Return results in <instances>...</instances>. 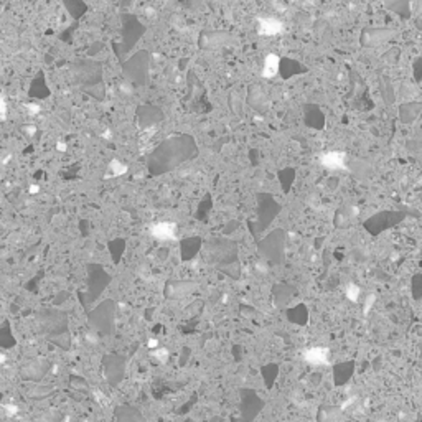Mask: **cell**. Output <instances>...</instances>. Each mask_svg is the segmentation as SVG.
Instances as JSON below:
<instances>
[{
  "instance_id": "obj_1",
  "label": "cell",
  "mask_w": 422,
  "mask_h": 422,
  "mask_svg": "<svg viewBox=\"0 0 422 422\" xmlns=\"http://www.w3.org/2000/svg\"><path fill=\"white\" fill-rule=\"evenodd\" d=\"M284 32V23L280 20L274 19V17H267V19H259V33L265 35V37H274Z\"/></svg>"
},
{
  "instance_id": "obj_2",
  "label": "cell",
  "mask_w": 422,
  "mask_h": 422,
  "mask_svg": "<svg viewBox=\"0 0 422 422\" xmlns=\"http://www.w3.org/2000/svg\"><path fill=\"white\" fill-rule=\"evenodd\" d=\"M346 155L343 152H328L325 155H322L320 164L328 170H345V159Z\"/></svg>"
},
{
  "instance_id": "obj_3",
  "label": "cell",
  "mask_w": 422,
  "mask_h": 422,
  "mask_svg": "<svg viewBox=\"0 0 422 422\" xmlns=\"http://www.w3.org/2000/svg\"><path fill=\"white\" fill-rule=\"evenodd\" d=\"M328 348H322V346H317V348H310L304 353V360L309 361L310 365H327L328 363Z\"/></svg>"
},
{
  "instance_id": "obj_4",
  "label": "cell",
  "mask_w": 422,
  "mask_h": 422,
  "mask_svg": "<svg viewBox=\"0 0 422 422\" xmlns=\"http://www.w3.org/2000/svg\"><path fill=\"white\" fill-rule=\"evenodd\" d=\"M175 231H177L175 223H157L150 228V233L157 239H172L175 236Z\"/></svg>"
},
{
  "instance_id": "obj_5",
  "label": "cell",
  "mask_w": 422,
  "mask_h": 422,
  "mask_svg": "<svg viewBox=\"0 0 422 422\" xmlns=\"http://www.w3.org/2000/svg\"><path fill=\"white\" fill-rule=\"evenodd\" d=\"M279 63H280V58L274 55V53H270L265 56V60H264V68H262V78L265 79H269V78H274L277 71H279Z\"/></svg>"
},
{
  "instance_id": "obj_6",
  "label": "cell",
  "mask_w": 422,
  "mask_h": 422,
  "mask_svg": "<svg viewBox=\"0 0 422 422\" xmlns=\"http://www.w3.org/2000/svg\"><path fill=\"white\" fill-rule=\"evenodd\" d=\"M346 297H348V300H351V302H358V299H360V287H358L356 284H348L346 286Z\"/></svg>"
},
{
  "instance_id": "obj_7",
  "label": "cell",
  "mask_w": 422,
  "mask_h": 422,
  "mask_svg": "<svg viewBox=\"0 0 422 422\" xmlns=\"http://www.w3.org/2000/svg\"><path fill=\"white\" fill-rule=\"evenodd\" d=\"M111 170H114L115 175H122V173L127 172L125 167H124L122 164H119L117 160H112V162H111Z\"/></svg>"
},
{
  "instance_id": "obj_8",
  "label": "cell",
  "mask_w": 422,
  "mask_h": 422,
  "mask_svg": "<svg viewBox=\"0 0 422 422\" xmlns=\"http://www.w3.org/2000/svg\"><path fill=\"white\" fill-rule=\"evenodd\" d=\"M374 300H376V296H368V299H366V302H365V315L368 314V310L373 307V304H374Z\"/></svg>"
},
{
  "instance_id": "obj_9",
  "label": "cell",
  "mask_w": 422,
  "mask_h": 422,
  "mask_svg": "<svg viewBox=\"0 0 422 422\" xmlns=\"http://www.w3.org/2000/svg\"><path fill=\"white\" fill-rule=\"evenodd\" d=\"M27 109H28V112H30L32 115L40 112V106H37V104H27Z\"/></svg>"
},
{
  "instance_id": "obj_10",
  "label": "cell",
  "mask_w": 422,
  "mask_h": 422,
  "mask_svg": "<svg viewBox=\"0 0 422 422\" xmlns=\"http://www.w3.org/2000/svg\"><path fill=\"white\" fill-rule=\"evenodd\" d=\"M0 111H2V119L5 120V117H7V104H5L4 97H2V101H0Z\"/></svg>"
},
{
  "instance_id": "obj_11",
  "label": "cell",
  "mask_w": 422,
  "mask_h": 422,
  "mask_svg": "<svg viewBox=\"0 0 422 422\" xmlns=\"http://www.w3.org/2000/svg\"><path fill=\"white\" fill-rule=\"evenodd\" d=\"M38 192H40V187H38V185H32V187H30V193L35 195V193H38Z\"/></svg>"
},
{
  "instance_id": "obj_12",
  "label": "cell",
  "mask_w": 422,
  "mask_h": 422,
  "mask_svg": "<svg viewBox=\"0 0 422 422\" xmlns=\"http://www.w3.org/2000/svg\"><path fill=\"white\" fill-rule=\"evenodd\" d=\"M56 149L60 150V152H66V146H65V144H63V142L58 144V147H56Z\"/></svg>"
},
{
  "instance_id": "obj_13",
  "label": "cell",
  "mask_w": 422,
  "mask_h": 422,
  "mask_svg": "<svg viewBox=\"0 0 422 422\" xmlns=\"http://www.w3.org/2000/svg\"><path fill=\"white\" fill-rule=\"evenodd\" d=\"M149 346H150V348H155V346H159L157 340H150V342H149Z\"/></svg>"
}]
</instances>
